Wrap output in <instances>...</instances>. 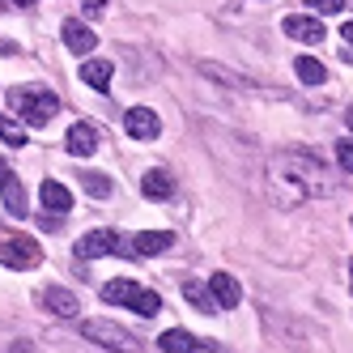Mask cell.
<instances>
[{
    "instance_id": "1",
    "label": "cell",
    "mask_w": 353,
    "mask_h": 353,
    "mask_svg": "<svg viewBox=\"0 0 353 353\" xmlns=\"http://www.w3.org/2000/svg\"><path fill=\"white\" fill-rule=\"evenodd\" d=\"M103 302H115V307H132L137 315H158L162 311V298L154 290H145L128 276H119V281H107L103 285Z\"/></svg>"
},
{
    "instance_id": "2",
    "label": "cell",
    "mask_w": 353,
    "mask_h": 353,
    "mask_svg": "<svg viewBox=\"0 0 353 353\" xmlns=\"http://www.w3.org/2000/svg\"><path fill=\"white\" fill-rule=\"evenodd\" d=\"M5 103H9L21 119H26V123H34V128H43V123L60 111V98H56L52 90H9Z\"/></svg>"
},
{
    "instance_id": "3",
    "label": "cell",
    "mask_w": 353,
    "mask_h": 353,
    "mask_svg": "<svg viewBox=\"0 0 353 353\" xmlns=\"http://www.w3.org/2000/svg\"><path fill=\"white\" fill-rule=\"evenodd\" d=\"M81 336L94 341V345H103V349H115V353H141V341L132 332H123L119 323H107V319H85Z\"/></svg>"
},
{
    "instance_id": "4",
    "label": "cell",
    "mask_w": 353,
    "mask_h": 353,
    "mask_svg": "<svg viewBox=\"0 0 353 353\" xmlns=\"http://www.w3.org/2000/svg\"><path fill=\"white\" fill-rule=\"evenodd\" d=\"M0 260H5V268H34L43 260V251H39V243L30 234H5Z\"/></svg>"
},
{
    "instance_id": "5",
    "label": "cell",
    "mask_w": 353,
    "mask_h": 353,
    "mask_svg": "<svg viewBox=\"0 0 353 353\" xmlns=\"http://www.w3.org/2000/svg\"><path fill=\"white\" fill-rule=\"evenodd\" d=\"M77 256L98 260V256H128V251H123V239L115 230H90L85 239H77Z\"/></svg>"
},
{
    "instance_id": "6",
    "label": "cell",
    "mask_w": 353,
    "mask_h": 353,
    "mask_svg": "<svg viewBox=\"0 0 353 353\" xmlns=\"http://www.w3.org/2000/svg\"><path fill=\"white\" fill-rule=\"evenodd\" d=\"M64 47H68L72 56H90L94 47H98V34H94V30L85 26V21L68 17V21H64Z\"/></svg>"
},
{
    "instance_id": "7",
    "label": "cell",
    "mask_w": 353,
    "mask_h": 353,
    "mask_svg": "<svg viewBox=\"0 0 353 353\" xmlns=\"http://www.w3.org/2000/svg\"><path fill=\"white\" fill-rule=\"evenodd\" d=\"M123 128H128V137H137V141H154L162 132V123H158V115L149 107H132L128 115H123Z\"/></svg>"
},
{
    "instance_id": "8",
    "label": "cell",
    "mask_w": 353,
    "mask_h": 353,
    "mask_svg": "<svg viewBox=\"0 0 353 353\" xmlns=\"http://www.w3.org/2000/svg\"><path fill=\"white\" fill-rule=\"evenodd\" d=\"M170 247H174V234L170 230H141L128 243V256H158V251H170Z\"/></svg>"
},
{
    "instance_id": "9",
    "label": "cell",
    "mask_w": 353,
    "mask_h": 353,
    "mask_svg": "<svg viewBox=\"0 0 353 353\" xmlns=\"http://www.w3.org/2000/svg\"><path fill=\"white\" fill-rule=\"evenodd\" d=\"M285 34L290 39H302V43H323V21L319 17H302V13H294V17H285Z\"/></svg>"
},
{
    "instance_id": "10",
    "label": "cell",
    "mask_w": 353,
    "mask_h": 353,
    "mask_svg": "<svg viewBox=\"0 0 353 353\" xmlns=\"http://www.w3.org/2000/svg\"><path fill=\"white\" fill-rule=\"evenodd\" d=\"M209 290H213V298H217V307H225V311H234L239 302H243V290H239V281H234L230 272H213Z\"/></svg>"
},
{
    "instance_id": "11",
    "label": "cell",
    "mask_w": 353,
    "mask_h": 353,
    "mask_svg": "<svg viewBox=\"0 0 353 353\" xmlns=\"http://www.w3.org/2000/svg\"><path fill=\"white\" fill-rule=\"evenodd\" d=\"M98 149V132L90 128V123H72L68 128V154L72 158H90Z\"/></svg>"
},
{
    "instance_id": "12",
    "label": "cell",
    "mask_w": 353,
    "mask_h": 353,
    "mask_svg": "<svg viewBox=\"0 0 353 353\" xmlns=\"http://www.w3.org/2000/svg\"><path fill=\"white\" fill-rule=\"evenodd\" d=\"M39 200H43V209H52V213H68L72 209V192L64 183H56V179H47L39 188Z\"/></svg>"
},
{
    "instance_id": "13",
    "label": "cell",
    "mask_w": 353,
    "mask_h": 353,
    "mask_svg": "<svg viewBox=\"0 0 353 353\" xmlns=\"http://www.w3.org/2000/svg\"><path fill=\"white\" fill-rule=\"evenodd\" d=\"M43 307L68 319V315H77V294H68L64 285H47V290H43Z\"/></svg>"
},
{
    "instance_id": "14",
    "label": "cell",
    "mask_w": 353,
    "mask_h": 353,
    "mask_svg": "<svg viewBox=\"0 0 353 353\" xmlns=\"http://www.w3.org/2000/svg\"><path fill=\"white\" fill-rule=\"evenodd\" d=\"M81 81L98 94H107L111 90V60H85L81 64Z\"/></svg>"
},
{
    "instance_id": "15",
    "label": "cell",
    "mask_w": 353,
    "mask_h": 353,
    "mask_svg": "<svg viewBox=\"0 0 353 353\" xmlns=\"http://www.w3.org/2000/svg\"><path fill=\"white\" fill-rule=\"evenodd\" d=\"M158 349H162V353H196L200 341H196L192 332H183V327H170V332L158 336Z\"/></svg>"
},
{
    "instance_id": "16",
    "label": "cell",
    "mask_w": 353,
    "mask_h": 353,
    "mask_svg": "<svg viewBox=\"0 0 353 353\" xmlns=\"http://www.w3.org/2000/svg\"><path fill=\"white\" fill-rule=\"evenodd\" d=\"M141 192H145L149 200H170L174 183H170V174H166V170H145V179H141Z\"/></svg>"
},
{
    "instance_id": "17",
    "label": "cell",
    "mask_w": 353,
    "mask_h": 353,
    "mask_svg": "<svg viewBox=\"0 0 353 353\" xmlns=\"http://www.w3.org/2000/svg\"><path fill=\"white\" fill-rule=\"evenodd\" d=\"M5 213L9 217H21L26 213V200H21V183H17V174L5 166Z\"/></svg>"
},
{
    "instance_id": "18",
    "label": "cell",
    "mask_w": 353,
    "mask_h": 353,
    "mask_svg": "<svg viewBox=\"0 0 353 353\" xmlns=\"http://www.w3.org/2000/svg\"><path fill=\"white\" fill-rule=\"evenodd\" d=\"M294 72H298L307 85H323V81H327V68H323L319 60H311V56H298V60H294Z\"/></svg>"
},
{
    "instance_id": "19",
    "label": "cell",
    "mask_w": 353,
    "mask_h": 353,
    "mask_svg": "<svg viewBox=\"0 0 353 353\" xmlns=\"http://www.w3.org/2000/svg\"><path fill=\"white\" fill-rule=\"evenodd\" d=\"M183 294H188V302H192V307H200V311H209V315H213V307H217L213 290H205L200 281H188V285H183Z\"/></svg>"
},
{
    "instance_id": "20",
    "label": "cell",
    "mask_w": 353,
    "mask_h": 353,
    "mask_svg": "<svg viewBox=\"0 0 353 353\" xmlns=\"http://www.w3.org/2000/svg\"><path fill=\"white\" fill-rule=\"evenodd\" d=\"M81 188H85L94 200H107V196H111V179H107V174H98V170L81 174Z\"/></svg>"
},
{
    "instance_id": "21",
    "label": "cell",
    "mask_w": 353,
    "mask_h": 353,
    "mask_svg": "<svg viewBox=\"0 0 353 353\" xmlns=\"http://www.w3.org/2000/svg\"><path fill=\"white\" fill-rule=\"evenodd\" d=\"M0 137H5V145H13V149H21V145H26V132H21L13 119H5V128H0Z\"/></svg>"
},
{
    "instance_id": "22",
    "label": "cell",
    "mask_w": 353,
    "mask_h": 353,
    "mask_svg": "<svg viewBox=\"0 0 353 353\" xmlns=\"http://www.w3.org/2000/svg\"><path fill=\"white\" fill-rule=\"evenodd\" d=\"M307 5H311L315 13H341V9H345V0H307Z\"/></svg>"
},
{
    "instance_id": "23",
    "label": "cell",
    "mask_w": 353,
    "mask_h": 353,
    "mask_svg": "<svg viewBox=\"0 0 353 353\" xmlns=\"http://www.w3.org/2000/svg\"><path fill=\"white\" fill-rule=\"evenodd\" d=\"M336 162H341L345 170H353V141H341V145H336Z\"/></svg>"
},
{
    "instance_id": "24",
    "label": "cell",
    "mask_w": 353,
    "mask_h": 353,
    "mask_svg": "<svg viewBox=\"0 0 353 353\" xmlns=\"http://www.w3.org/2000/svg\"><path fill=\"white\" fill-rule=\"evenodd\" d=\"M341 39H345L349 47H353V21H345V26H341Z\"/></svg>"
},
{
    "instance_id": "25",
    "label": "cell",
    "mask_w": 353,
    "mask_h": 353,
    "mask_svg": "<svg viewBox=\"0 0 353 353\" xmlns=\"http://www.w3.org/2000/svg\"><path fill=\"white\" fill-rule=\"evenodd\" d=\"M103 5H107V0H85V13H98Z\"/></svg>"
},
{
    "instance_id": "26",
    "label": "cell",
    "mask_w": 353,
    "mask_h": 353,
    "mask_svg": "<svg viewBox=\"0 0 353 353\" xmlns=\"http://www.w3.org/2000/svg\"><path fill=\"white\" fill-rule=\"evenodd\" d=\"M13 5H21V9H30V5H34V0H13Z\"/></svg>"
},
{
    "instance_id": "27",
    "label": "cell",
    "mask_w": 353,
    "mask_h": 353,
    "mask_svg": "<svg viewBox=\"0 0 353 353\" xmlns=\"http://www.w3.org/2000/svg\"><path fill=\"white\" fill-rule=\"evenodd\" d=\"M345 123H349V128H353V107H349V111H345Z\"/></svg>"
},
{
    "instance_id": "28",
    "label": "cell",
    "mask_w": 353,
    "mask_h": 353,
    "mask_svg": "<svg viewBox=\"0 0 353 353\" xmlns=\"http://www.w3.org/2000/svg\"><path fill=\"white\" fill-rule=\"evenodd\" d=\"M349 290H353V264H349Z\"/></svg>"
}]
</instances>
